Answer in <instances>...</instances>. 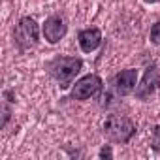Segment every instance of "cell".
I'll use <instances>...</instances> for the list:
<instances>
[{
  "label": "cell",
  "instance_id": "cell-2",
  "mask_svg": "<svg viewBox=\"0 0 160 160\" xmlns=\"http://www.w3.org/2000/svg\"><path fill=\"white\" fill-rule=\"evenodd\" d=\"M136 134V124L124 115H109L104 122V136L113 143H128Z\"/></svg>",
  "mask_w": 160,
  "mask_h": 160
},
{
  "label": "cell",
  "instance_id": "cell-7",
  "mask_svg": "<svg viewBox=\"0 0 160 160\" xmlns=\"http://www.w3.org/2000/svg\"><path fill=\"white\" fill-rule=\"evenodd\" d=\"M136 85H138V70H134V68L122 70L115 77V91L121 96H126V94L134 92L136 91Z\"/></svg>",
  "mask_w": 160,
  "mask_h": 160
},
{
  "label": "cell",
  "instance_id": "cell-12",
  "mask_svg": "<svg viewBox=\"0 0 160 160\" xmlns=\"http://www.w3.org/2000/svg\"><path fill=\"white\" fill-rule=\"evenodd\" d=\"M143 2H147V4H156V2H160V0H143Z\"/></svg>",
  "mask_w": 160,
  "mask_h": 160
},
{
  "label": "cell",
  "instance_id": "cell-6",
  "mask_svg": "<svg viewBox=\"0 0 160 160\" xmlns=\"http://www.w3.org/2000/svg\"><path fill=\"white\" fill-rule=\"evenodd\" d=\"M158 85H160L158 70H156V66H151V68H147V72L141 79V85H138V89H136V96L139 100H149L156 92Z\"/></svg>",
  "mask_w": 160,
  "mask_h": 160
},
{
  "label": "cell",
  "instance_id": "cell-11",
  "mask_svg": "<svg viewBox=\"0 0 160 160\" xmlns=\"http://www.w3.org/2000/svg\"><path fill=\"white\" fill-rule=\"evenodd\" d=\"M106 156L111 158V149H109V147H104V149L100 151V158H106Z\"/></svg>",
  "mask_w": 160,
  "mask_h": 160
},
{
  "label": "cell",
  "instance_id": "cell-8",
  "mask_svg": "<svg viewBox=\"0 0 160 160\" xmlns=\"http://www.w3.org/2000/svg\"><path fill=\"white\" fill-rule=\"evenodd\" d=\"M77 42H79V47H81L83 53H92L102 43V32L98 28H85L79 32Z\"/></svg>",
  "mask_w": 160,
  "mask_h": 160
},
{
  "label": "cell",
  "instance_id": "cell-1",
  "mask_svg": "<svg viewBox=\"0 0 160 160\" xmlns=\"http://www.w3.org/2000/svg\"><path fill=\"white\" fill-rule=\"evenodd\" d=\"M81 68H83V60L75 57H57L47 64L49 73L57 79L60 89H68L73 83L75 75L81 72Z\"/></svg>",
  "mask_w": 160,
  "mask_h": 160
},
{
  "label": "cell",
  "instance_id": "cell-9",
  "mask_svg": "<svg viewBox=\"0 0 160 160\" xmlns=\"http://www.w3.org/2000/svg\"><path fill=\"white\" fill-rule=\"evenodd\" d=\"M151 42L154 45H160V21L151 28Z\"/></svg>",
  "mask_w": 160,
  "mask_h": 160
},
{
  "label": "cell",
  "instance_id": "cell-10",
  "mask_svg": "<svg viewBox=\"0 0 160 160\" xmlns=\"http://www.w3.org/2000/svg\"><path fill=\"white\" fill-rule=\"evenodd\" d=\"M151 136H152V147L160 151V126H154L152 132H151Z\"/></svg>",
  "mask_w": 160,
  "mask_h": 160
},
{
  "label": "cell",
  "instance_id": "cell-4",
  "mask_svg": "<svg viewBox=\"0 0 160 160\" xmlns=\"http://www.w3.org/2000/svg\"><path fill=\"white\" fill-rule=\"evenodd\" d=\"M102 79L94 73H89L85 77H81L79 81H75V85L72 87L70 98L72 100H89L92 96H96L102 91Z\"/></svg>",
  "mask_w": 160,
  "mask_h": 160
},
{
  "label": "cell",
  "instance_id": "cell-5",
  "mask_svg": "<svg viewBox=\"0 0 160 160\" xmlns=\"http://www.w3.org/2000/svg\"><path fill=\"white\" fill-rule=\"evenodd\" d=\"M42 32H43V38L49 43H58L68 32V25L60 15H51L49 19H45V23L42 27Z\"/></svg>",
  "mask_w": 160,
  "mask_h": 160
},
{
  "label": "cell",
  "instance_id": "cell-3",
  "mask_svg": "<svg viewBox=\"0 0 160 160\" xmlns=\"http://www.w3.org/2000/svg\"><path fill=\"white\" fill-rule=\"evenodd\" d=\"M13 38H15V43L19 45V49H23V51L38 45V40H40L38 23L32 17H23L13 30Z\"/></svg>",
  "mask_w": 160,
  "mask_h": 160
}]
</instances>
